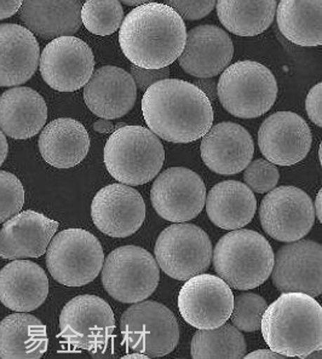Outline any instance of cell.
Masks as SVG:
<instances>
[{"label":"cell","mask_w":322,"mask_h":359,"mask_svg":"<svg viewBox=\"0 0 322 359\" xmlns=\"http://www.w3.org/2000/svg\"><path fill=\"white\" fill-rule=\"evenodd\" d=\"M142 113L150 131L171 143L203 138L213 123L208 96L185 80L168 78L150 85L142 98Z\"/></svg>","instance_id":"1"},{"label":"cell","mask_w":322,"mask_h":359,"mask_svg":"<svg viewBox=\"0 0 322 359\" xmlns=\"http://www.w3.org/2000/svg\"><path fill=\"white\" fill-rule=\"evenodd\" d=\"M183 18L166 4L150 1L136 6L119 28L121 51L133 66L160 69L173 65L186 46Z\"/></svg>","instance_id":"2"},{"label":"cell","mask_w":322,"mask_h":359,"mask_svg":"<svg viewBox=\"0 0 322 359\" xmlns=\"http://www.w3.org/2000/svg\"><path fill=\"white\" fill-rule=\"evenodd\" d=\"M260 330L270 350L305 358L321 350V305L308 294L283 293L265 309Z\"/></svg>","instance_id":"3"},{"label":"cell","mask_w":322,"mask_h":359,"mask_svg":"<svg viewBox=\"0 0 322 359\" xmlns=\"http://www.w3.org/2000/svg\"><path fill=\"white\" fill-rule=\"evenodd\" d=\"M274 255L269 242L260 232L238 229L217 242L211 263L230 288L250 290L269 278Z\"/></svg>","instance_id":"4"},{"label":"cell","mask_w":322,"mask_h":359,"mask_svg":"<svg viewBox=\"0 0 322 359\" xmlns=\"http://www.w3.org/2000/svg\"><path fill=\"white\" fill-rule=\"evenodd\" d=\"M163 161L165 149L159 137L143 126L116 128L105 147L107 171L121 184L149 183L159 175Z\"/></svg>","instance_id":"5"},{"label":"cell","mask_w":322,"mask_h":359,"mask_svg":"<svg viewBox=\"0 0 322 359\" xmlns=\"http://www.w3.org/2000/svg\"><path fill=\"white\" fill-rule=\"evenodd\" d=\"M217 97L235 118H260L276 102L278 81L271 70L258 62H236L222 72Z\"/></svg>","instance_id":"6"},{"label":"cell","mask_w":322,"mask_h":359,"mask_svg":"<svg viewBox=\"0 0 322 359\" xmlns=\"http://www.w3.org/2000/svg\"><path fill=\"white\" fill-rule=\"evenodd\" d=\"M105 263L98 237L83 229L58 232L46 250V266L53 280L67 287H81L96 280Z\"/></svg>","instance_id":"7"},{"label":"cell","mask_w":322,"mask_h":359,"mask_svg":"<svg viewBox=\"0 0 322 359\" xmlns=\"http://www.w3.org/2000/svg\"><path fill=\"white\" fill-rule=\"evenodd\" d=\"M160 269L154 257L138 245H123L111 252L102 266V285L112 298L135 304L149 298L158 288Z\"/></svg>","instance_id":"8"},{"label":"cell","mask_w":322,"mask_h":359,"mask_svg":"<svg viewBox=\"0 0 322 359\" xmlns=\"http://www.w3.org/2000/svg\"><path fill=\"white\" fill-rule=\"evenodd\" d=\"M123 342L133 351L148 357H163L176 348L181 332L176 316L156 302H138L120 318Z\"/></svg>","instance_id":"9"},{"label":"cell","mask_w":322,"mask_h":359,"mask_svg":"<svg viewBox=\"0 0 322 359\" xmlns=\"http://www.w3.org/2000/svg\"><path fill=\"white\" fill-rule=\"evenodd\" d=\"M208 233L194 224L176 223L160 232L155 242V260L168 276L187 280L203 273L212 262Z\"/></svg>","instance_id":"10"},{"label":"cell","mask_w":322,"mask_h":359,"mask_svg":"<svg viewBox=\"0 0 322 359\" xmlns=\"http://www.w3.org/2000/svg\"><path fill=\"white\" fill-rule=\"evenodd\" d=\"M260 219L263 230L274 240L298 241L315 223L313 200L296 187H275L260 202Z\"/></svg>","instance_id":"11"},{"label":"cell","mask_w":322,"mask_h":359,"mask_svg":"<svg viewBox=\"0 0 322 359\" xmlns=\"http://www.w3.org/2000/svg\"><path fill=\"white\" fill-rule=\"evenodd\" d=\"M115 329L109 304L96 295H78L67 302L60 315V337L79 350L106 347Z\"/></svg>","instance_id":"12"},{"label":"cell","mask_w":322,"mask_h":359,"mask_svg":"<svg viewBox=\"0 0 322 359\" xmlns=\"http://www.w3.org/2000/svg\"><path fill=\"white\" fill-rule=\"evenodd\" d=\"M156 213L170 223H186L205 207L206 187L201 177L186 167H171L156 175L150 189Z\"/></svg>","instance_id":"13"},{"label":"cell","mask_w":322,"mask_h":359,"mask_svg":"<svg viewBox=\"0 0 322 359\" xmlns=\"http://www.w3.org/2000/svg\"><path fill=\"white\" fill-rule=\"evenodd\" d=\"M234 295L221 277L200 273L187 280L178 294L182 318L195 329H215L229 320Z\"/></svg>","instance_id":"14"},{"label":"cell","mask_w":322,"mask_h":359,"mask_svg":"<svg viewBox=\"0 0 322 359\" xmlns=\"http://www.w3.org/2000/svg\"><path fill=\"white\" fill-rule=\"evenodd\" d=\"M40 74L50 88L73 93L84 88L95 68L93 50L73 35L55 38L40 56Z\"/></svg>","instance_id":"15"},{"label":"cell","mask_w":322,"mask_h":359,"mask_svg":"<svg viewBox=\"0 0 322 359\" xmlns=\"http://www.w3.org/2000/svg\"><path fill=\"white\" fill-rule=\"evenodd\" d=\"M274 287L281 293H322V247L313 240H298L283 245L274 255Z\"/></svg>","instance_id":"16"},{"label":"cell","mask_w":322,"mask_h":359,"mask_svg":"<svg viewBox=\"0 0 322 359\" xmlns=\"http://www.w3.org/2000/svg\"><path fill=\"white\" fill-rule=\"evenodd\" d=\"M93 224L107 236L124 238L136 233L146 219V203L136 189L111 184L101 189L91 203Z\"/></svg>","instance_id":"17"},{"label":"cell","mask_w":322,"mask_h":359,"mask_svg":"<svg viewBox=\"0 0 322 359\" xmlns=\"http://www.w3.org/2000/svg\"><path fill=\"white\" fill-rule=\"evenodd\" d=\"M313 143L304 118L292 111H276L265 118L258 131V147L269 163L293 166L304 160Z\"/></svg>","instance_id":"18"},{"label":"cell","mask_w":322,"mask_h":359,"mask_svg":"<svg viewBox=\"0 0 322 359\" xmlns=\"http://www.w3.org/2000/svg\"><path fill=\"white\" fill-rule=\"evenodd\" d=\"M234 45L229 34L213 25H201L187 33L186 46L178 57L187 74L203 79L213 78L229 66Z\"/></svg>","instance_id":"19"},{"label":"cell","mask_w":322,"mask_h":359,"mask_svg":"<svg viewBox=\"0 0 322 359\" xmlns=\"http://www.w3.org/2000/svg\"><path fill=\"white\" fill-rule=\"evenodd\" d=\"M201 158L217 175H233L243 171L255 153L252 136L246 128L235 123L212 126L201 140Z\"/></svg>","instance_id":"20"},{"label":"cell","mask_w":322,"mask_h":359,"mask_svg":"<svg viewBox=\"0 0 322 359\" xmlns=\"http://www.w3.org/2000/svg\"><path fill=\"white\" fill-rule=\"evenodd\" d=\"M137 88L133 75L115 66H105L93 73L84 86V101L96 116L114 120L128 114L136 103Z\"/></svg>","instance_id":"21"},{"label":"cell","mask_w":322,"mask_h":359,"mask_svg":"<svg viewBox=\"0 0 322 359\" xmlns=\"http://www.w3.org/2000/svg\"><path fill=\"white\" fill-rule=\"evenodd\" d=\"M58 223L34 210H25L4 222L0 230V258H39L46 253Z\"/></svg>","instance_id":"22"},{"label":"cell","mask_w":322,"mask_h":359,"mask_svg":"<svg viewBox=\"0 0 322 359\" xmlns=\"http://www.w3.org/2000/svg\"><path fill=\"white\" fill-rule=\"evenodd\" d=\"M39 58V44L28 28L0 25V86L27 83L38 69Z\"/></svg>","instance_id":"23"},{"label":"cell","mask_w":322,"mask_h":359,"mask_svg":"<svg viewBox=\"0 0 322 359\" xmlns=\"http://www.w3.org/2000/svg\"><path fill=\"white\" fill-rule=\"evenodd\" d=\"M49 294V278L33 262L18 259L0 271V302L10 310L31 312L44 304Z\"/></svg>","instance_id":"24"},{"label":"cell","mask_w":322,"mask_h":359,"mask_svg":"<svg viewBox=\"0 0 322 359\" xmlns=\"http://www.w3.org/2000/svg\"><path fill=\"white\" fill-rule=\"evenodd\" d=\"M48 118L44 98L31 88H13L0 97V130L13 140L36 136Z\"/></svg>","instance_id":"25"},{"label":"cell","mask_w":322,"mask_h":359,"mask_svg":"<svg viewBox=\"0 0 322 359\" xmlns=\"http://www.w3.org/2000/svg\"><path fill=\"white\" fill-rule=\"evenodd\" d=\"M39 151L46 163L56 168L79 165L90 149V136L83 123L74 118L53 120L40 133Z\"/></svg>","instance_id":"26"},{"label":"cell","mask_w":322,"mask_h":359,"mask_svg":"<svg viewBox=\"0 0 322 359\" xmlns=\"http://www.w3.org/2000/svg\"><path fill=\"white\" fill-rule=\"evenodd\" d=\"M81 6L80 0H23L20 18L32 33L55 39L79 31Z\"/></svg>","instance_id":"27"},{"label":"cell","mask_w":322,"mask_h":359,"mask_svg":"<svg viewBox=\"0 0 322 359\" xmlns=\"http://www.w3.org/2000/svg\"><path fill=\"white\" fill-rule=\"evenodd\" d=\"M205 206L212 223L232 231L251 223L257 212V200L248 185L238 180H224L210 190Z\"/></svg>","instance_id":"28"},{"label":"cell","mask_w":322,"mask_h":359,"mask_svg":"<svg viewBox=\"0 0 322 359\" xmlns=\"http://www.w3.org/2000/svg\"><path fill=\"white\" fill-rule=\"evenodd\" d=\"M48 345L46 327L36 316L18 312L0 322V358H41Z\"/></svg>","instance_id":"29"},{"label":"cell","mask_w":322,"mask_h":359,"mask_svg":"<svg viewBox=\"0 0 322 359\" xmlns=\"http://www.w3.org/2000/svg\"><path fill=\"white\" fill-rule=\"evenodd\" d=\"M322 0H280L276 22L293 44L314 48L322 44Z\"/></svg>","instance_id":"30"},{"label":"cell","mask_w":322,"mask_h":359,"mask_svg":"<svg viewBox=\"0 0 322 359\" xmlns=\"http://www.w3.org/2000/svg\"><path fill=\"white\" fill-rule=\"evenodd\" d=\"M216 5L222 25L239 36L262 34L276 13V0H217Z\"/></svg>","instance_id":"31"},{"label":"cell","mask_w":322,"mask_h":359,"mask_svg":"<svg viewBox=\"0 0 322 359\" xmlns=\"http://www.w3.org/2000/svg\"><path fill=\"white\" fill-rule=\"evenodd\" d=\"M246 340L233 325H222L215 329H199L192 339V358H243Z\"/></svg>","instance_id":"32"},{"label":"cell","mask_w":322,"mask_h":359,"mask_svg":"<svg viewBox=\"0 0 322 359\" xmlns=\"http://www.w3.org/2000/svg\"><path fill=\"white\" fill-rule=\"evenodd\" d=\"M81 23L95 35H111L119 31L124 9L119 0H86L81 6Z\"/></svg>","instance_id":"33"},{"label":"cell","mask_w":322,"mask_h":359,"mask_svg":"<svg viewBox=\"0 0 322 359\" xmlns=\"http://www.w3.org/2000/svg\"><path fill=\"white\" fill-rule=\"evenodd\" d=\"M267 307L265 299L258 294L250 292L239 294L234 298V306L230 315L232 323L240 332H257L260 329L262 317Z\"/></svg>","instance_id":"34"},{"label":"cell","mask_w":322,"mask_h":359,"mask_svg":"<svg viewBox=\"0 0 322 359\" xmlns=\"http://www.w3.org/2000/svg\"><path fill=\"white\" fill-rule=\"evenodd\" d=\"M25 189L16 175L0 171V224L13 218L22 210Z\"/></svg>","instance_id":"35"},{"label":"cell","mask_w":322,"mask_h":359,"mask_svg":"<svg viewBox=\"0 0 322 359\" xmlns=\"http://www.w3.org/2000/svg\"><path fill=\"white\" fill-rule=\"evenodd\" d=\"M280 180V173L274 163L264 158H258L248 163L243 172V180L257 194L269 193Z\"/></svg>","instance_id":"36"},{"label":"cell","mask_w":322,"mask_h":359,"mask_svg":"<svg viewBox=\"0 0 322 359\" xmlns=\"http://www.w3.org/2000/svg\"><path fill=\"white\" fill-rule=\"evenodd\" d=\"M183 20L198 21L206 18L216 6L217 0H163Z\"/></svg>","instance_id":"37"},{"label":"cell","mask_w":322,"mask_h":359,"mask_svg":"<svg viewBox=\"0 0 322 359\" xmlns=\"http://www.w3.org/2000/svg\"><path fill=\"white\" fill-rule=\"evenodd\" d=\"M131 75L136 83V88H140L141 91H146L150 85H153L156 81L168 79L170 76V69L168 67L160 68V69H145V68L133 66L131 68Z\"/></svg>","instance_id":"38"},{"label":"cell","mask_w":322,"mask_h":359,"mask_svg":"<svg viewBox=\"0 0 322 359\" xmlns=\"http://www.w3.org/2000/svg\"><path fill=\"white\" fill-rule=\"evenodd\" d=\"M305 110L310 120L316 126H322V83H318L310 88L305 100Z\"/></svg>","instance_id":"39"},{"label":"cell","mask_w":322,"mask_h":359,"mask_svg":"<svg viewBox=\"0 0 322 359\" xmlns=\"http://www.w3.org/2000/svg\"><path fill=\"white\" fill-rule=\"evenodd\" d=\"M23 0H0V20L11 18L22 6Z\"/></svg>","instance_id":"40"},{"label":"cell","mask_w":322,"mask_h":359,"mask_svg":"<svg viewBox=\"0 0 322 359\" xmlns=\"http://www.w3.org/2000/svg\"><path fill=\"white\" fill-rule=\"evenodd\" d=\"M194 85L196 88H200L206 96H208L210 102L215 101L217 97V83L216 80L212 78H203V79L195 80Z\"/></svg>","instance_id":"41"},{"label":"cell","mask_w":322,"mask_h":359,"mask_svg":"<svg viewBox=\"0 0 322 359\" xmlns=\"http://www.w3.org/2000/svg\"><path fill=\"white\" fill-rule=\"evenodd\" d=\"M246 358L252 359V358H286L285 355H280L278 352H274L271 350H258L255 351V352H251V353H248V355H245Z\"/></svg>","instance_id":"42"},{"label":"cell","mask_w":322,"mask_h":359,"mask_svg":"<svg viewBox=\"0 0 322 359\" xmlns=\"http://www.w3.org/2000/svg\"><path fill=\"white\" fill-rule=\"evenodd\" d=\"M93 130L98 133H112L115 131V125H113L112 120L107 118H100L96 123H93Z\"/></svg>","instance_id":"43"},{"label":"cell","mask_w":322,"mask_h":359,"mask_svg":"<svg viewBox=\"0 0 322 359\" xmlns=\"http://www.w3.org/2000/svg\"><path fill=\"white\" fill-rule=\"evenodd\" d=\"M8 151H9L8 140L4 133L0 130V166L4 163L5 158L8 156Z\"/></svg>","instance_id":"44"},{"label":"cell","mask_w":322,"mask_h":359,"mask_svg":"<svg viewBox=\"0 0 322 359\" xmlns=\"http://www.w3.org/2000/svg\"><path fill=\"white\" fill-rule=\"evenodd\" d=\"M322 190H320L318 196L315 198V203H314V212H315V217L318 218V222H322Z\"/></svg>","instance_id":"45"},{"label":"cell","mask_w":322,"mask_h":359,"mask_svg":"<svg viewBox=\"0 0 322 359\" xmlns=\"http://www.w3.org/2000/svg\"><path fill=\"white\" fill-rule=\"evenodd\" d=\"M119 1L124 3V4L128 5V6H140V5L150 3L152 0H119Z\"/></svg>","instance_id":"46"},{"label":"cell","mask_w":322,"mask_h":359,"mask_svg":"<svg viewBox=\"0 0 322 359\" xmlns=\"http://www.w3.org/2000/svg\"><path fill=\"white\" fill-rule=\"evenodd\" d=\"M124 359H128V358H143L147 359L149 358L148 355H143V353H140V352H133V353H131V355H126L123 357Z\"/></svg>","instance_id":"47"},{"label":"cell","mask_w":322,"mask_h":359,"mask_svg":"<svg viewBox=\"0 0 322 359\" xmlns=\"http://www.w3.org/2000/svg\"><path fill=\"white\" fill-rule=\"evenodd\" d=\"M318 158H320V163H321V147H320V151H318Z\"/></svg>","instance_id":"48"}]
</instances>
